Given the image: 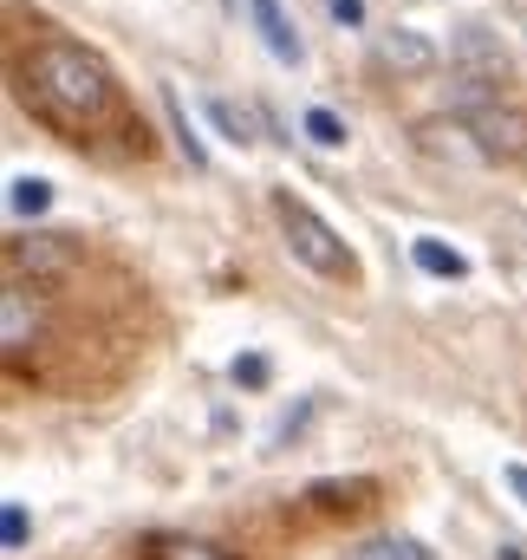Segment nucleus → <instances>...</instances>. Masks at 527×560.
I'll return each mask as SVG.
<instances>
[{"mask_svg": "<svg viewBox=\"0 0 527 560\" xmlns=\"http://www.w3.org/2000/svg\"><path fill=\"white\" fill-rule=\"evenodd\" d=\"M20 98L52 131L85 138L92 125H105L118 112V79H112V66L98 52H85L72 39H39L33 59L20 66Z\"/></svg>", "mask_w": 527, "mask_h": 560, "instance_id": "nucleus-1", "label": "nucleus"}, {"mask_svg": "<svg viewBox=\"0 0 527 560\" xmlns=\"http://www.w3.org/2000/svg\"><path fill=\"white\" fill-rule=\"evenodd\" d=\"M273 215H280L286 248H293V261H300V268H313V275H326V280H352V275H359V261H352V248L332 235V222H326V215H313L293 189H280V196H273Z\"/></svg>", "mask_w": 527, "mask_h": 560, "instance_id": "nucleus-2", "label": "nucleus"}, {"mask_svg": "<svg viewBox=\"0 0 527 560\" xmlns=\"http://www.w3.org/2000/svg\"><path fill=\"white\" fill-rule=\"evenodd\" d=\"M72 268V248L59 242V235H20V242H7V280H59Z\"/></svg>", "mask_w": 527, "mask_h": 560, "instance_id": "nucleus-3", "label": "nucleus"}, {"mask_svg": "<svg viewBox=\"0 0 527 560\" xmlns=\"http://www.w3.org/2000/svg\"><path fill=\"white\" fill-rule=\"evenodd\" d=\"M462 125L476 131V143H482L489 156H522V150H527V118H522V112H502V98L476 105Z\"/></svg>", "mask_w": 527, "mask_h": 560, "instance_id": "nucleus-4", "label": "nucleus"}, {"mask_svg": "<svg viewBox=\"0 0 527 560\" xmlns=\"http://www.w3.org/2000/svg\"><path fill=\"white\" fill-rule=\"evenodd\" d=\"M33 339H39V300H33L26 280H7V293H0V346H7V359H20Z\"/></svg>", "mask_w": 527, "mask_h": 560, "instance_id": "nucleus-5", "label": "nucleus"}, {"mask_svg": "<svg viewBox=\"0 0 527 560\" xmlns=\"http://www.w3.org/2000/svg\"><path fill=\"white\" fill-rule=\"evenodd\" d=\"M255 7V26H261V46L280 59V66H300L306 59V46H300V33H293V20L280 13V0H248Z\"/></svg>", "mask_w": 527, "mask_h": 560, "instance_id": "nucleus-6", "label": "nucleus"}, {"mask_svg": "<svg viewBox=\"0 0 527 560\" xmlns=\"http://www.w3.org/2000/svg\"><path fill=\"white\" fill-rule=\"evenodd\" d=\"M378 59H385V66H397V72H430V66H436V46H430L417 26H397V33H385V39H378Z\"/></svg>", "mask_w": 527, "mask_h": 560, "instance_id": "nucleus-7", "label": "nucleus"}, {"mask_svg": "<svg viewBox=\"0 0 527 560\" xmlns=\"http://www.w3.org/2000/svg\"><path fill=\"white\" fill-rule=\"evenodd\" d=\"M469 138H476V131H469L462 118H449V125H423V131H417V143H423L430 156H456V163H482L489 150H482V143H469Z\"/></svg>", "mask_w": 527, "mask_h": 560, "instance_id": "nucleus-8", "label": "nucleus"}, {"mask_svg": "<svg viewBox=\"0 0 527 560\" xmlns=\"http://www.w3.org/2000/svg\"><path fill=\"white\" fill-rule=\"evenodd\" d=\"M456 52L476 66L469 79H502V72H508V59L489 46V26H456Z\"/></svg>", "mask_w": 527, "mask_h": 560, "instance_id": "nucleus-9", "label": "nucleus"}, {"mask_svg": "<svg viewBox=\"0 0 527 560\" xmlns=\"http://www.w3.org/2000/svg\"><path fill=\"white\" fill-rule=\"evenodd\" d=\"M410 261H417L423 275H436V280H462L469 275V261H462L449 242H436V235H417V242H410Z\"/></svg>", "mask_w": 527, "mask_h": 560, "instance_id": "nucleus-10", "label": "nucleus"}, {"mask_svg": "<svg viewBox=\"0 0 527 560\" xmlns=\"http://www.w3.org/2000/svg\"><path fill=\"white\" fill-rule=\"evenodd\" d=\"M150 560H235L215 541H196V535H156L150 541Z\"/></svg>", "mask_w": 527, "mask_h": 560, "instance_id": "nucleus-11", "label": "nucleus"}, {"mask_svg": "<svg viewBox=\"0 0 527 560\" xmlns=\"http://www.w3.org/2000/svg\"><path fill=\"white\" fill-rule=\"evenodd\" d=\"M7 209L13 215H46L52 209V183L46 176H13L7 183Z\"/></svg>", "mask_w": 527, "mask_h": 560, "instance_id": "nucleus-12", "label": "nucleus"}, {"mask_svg": "<svg viewBox=\"0 0 527 560\" xmlns=\"http://www.w3.org/2000/svg\"><path fill=\"white\" fill-rule=\"evenodd\" d=\"M209 118L229 131L235 143H255L261 138V112H242V105H229V98H209Z\"/></svg>", "mask_w": 527, "mask_h": 560, "instance_id": "nucleus-13", "label": "nucleus"}, {"mask_svg": "<svg viewBox=\"0 0 527 560\" xmlns=\"http://www.w3.org/2000/svg\"><path fill=\"white\" fill-rule=\"evenodd\" d=\"M163 105H169V125H176V143H183V156H189L196 170H209V143L196 138V125H189V112H183V98H176V92H163Z\"/></svg>", "mask_w": 527, "mask_h": 560, "instance_id": "nucleus-14", "label": "nucleus"}, {"mask_svg": "<svg viewBox=\"0 0 527 560\" xmlns=\"http://www.w3.org/2000/svg\"><path fill=\"white\" fill-rule=\"evenodd\" d=\"M352 560H430V548L410 541V535H378V541H365Z\"/></svg>", "mask_w": 527, "mask_h": 560, "instance_id": "nucleus-15", "label": "nucleus"}, {"mask_svg": "<svg viewBox=\"0 0 527 560\" xmlns=\"http://www.w3.org/2000/svg\"><path fill=\"white\" fill-rule=\"evenodd\" d=\"M306 138L319 143V150H339V143H346V118L326 112V105H313V112H306Z\"/></svg>", "mask_w": 527, "mask_h": 560, "instance_id": "nucleus-16", "label": "nucleus"}, {"mask_svg": "<svg viewBox=\"0 0 527 560\" xmlns=\"http://www.w3.org/2000/svg\"><path fill=\"white\" fill-rule=\"evenodd\" d=\"M229 378H235L242 392H267V378H273V359H267V352H242V359L229 365Z\"/></svg>", "mask_w": 527, "mask_h": 560, "instance_id": "nucleus-17", "label": "nucleus"}, {"mask_svg": "<svg viewBox=\"0 0 527 560\" xmlns=\"http://www.w3.org/2000/svg\"><path fill=\"white\" fill-rule=\"evenodd\" d=\"M26 535H33L26 502H7V509H0V541H7V555H20V548H26Z\"/></svg>", "mask_w": 527, "mask_h": 560, "instance_id": "nucleus-18", "label": "nucleus"}, {"mask_svg": "<svg viewBox=\"0 0 527 560\" xmlns=\"http://www.w3.org/2000/svg\"><path fill=\"white\" fill-rule=\"evenodd\" d=\"M339 26H365V0H326Z\"/></svg>", "mask_w": 527, "mask_h": 560, "instance_id": "nucleus-19", "label": "nucleus"}, {"mask_svg": "<svg viewBox=\"0 0 527 560\" xmlns=\"http://www.w3.org/2000/svg\"><path fill=\"white\" fill-rule=\"evenodd\" d=\"M502 482L515 489V502L527 509V463H502Z\"/></svg>", "mask_w": 527, "mask_h": 560, "instance_id": "nucleus-20", "label": "nucleus"}, {"mask_svg": "<svg viewBox=\"0 0 527 560\" xmlns=\"http://www.w3.org/2000/svg\"><path fill=\"white\" fill-rule=\"evenodd\" d=\"M502 560H527V548L522 541H502Z\"/></svg>", "mask_w": 527, "mask_h": 560, "instance_id": "nucleus-21", "label": "nucleus"}]
</instances>
